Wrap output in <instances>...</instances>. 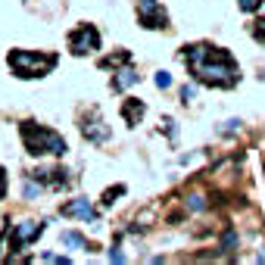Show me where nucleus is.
<instances>
[{
    "mask_svg": "<svg viewBox=\"0 0 265 265\" xmlns=\"http://www.w3.org/2000/svg\"><path fill=\"white\" fill-rule=\"evenodd\" d=\"M184 59H187L196 81L212 84V88H231V84H237V63L225 50L196 44V47L184 50Z\"/></svg>",
    "mask_w": 265,
    "mask_h": 265,
    "instance_id": "obj_1",
    "label": "nucleus"
},
{
    "mask_svg": "<svg viewBox=\"0 0 265 265\" xmlns=\"http://www.w3.org/2000/svg\"><path fill=\"white\" fill-rule=\"evenodd\" d=\"M38 193H41V181H35V178H31V181L22 184V196H25V200H35Z\"/></svg>",
    "mask_w": 265,
    "mask_h": 265,
    "instance_id": "obj_13",
    "label": "nucleus"
},
{
    "mask_svg": "<svg viewBox=\"0 0 265 265\" xmlns=\"http://www.w3.org/2000/svg\"><path fill=\"white\" fill-rule=\"evenodd\" d=\"M181 97H184V103H191V100H193V88H184Z\"/></svg>",
    "mask_w": 265,
    "mask_h": 265,
    "instance_id": "obj_20",
    "label": "nucleus"
},
{
    "mask_svg": "<svg viewBox=\"0 0 265 265\" xmlns=\"http://www.w3.org/2000/svg\"><path fill=\"white\" fill-rule=\"evenodd\" d=\"M187 206H191V209H203V206H206V203H203V196H191V203H187Z\"/></svg>",
    "mask_w": 265,
    "mask_h": 265,
    "instance_id": "obj_18",
    "label": "nucleus"
},
{
    "mask_svg": "<svg viewBox=\"0 0 265 265\" xmlns=\"http://www.w3.org/2000/svg\"><path fill=\"white\" fill-rule=\"evenodd\" d=\"M41 231H44V225H41V221H19V225H13V231H10V241H13L16 250H19V246L38 241Z\"/></svg>",
    "mask_w": 265,
    "mask_h": 265,
    "instance_id": "obj_7",
    "label": "nucleus"
},
{
    "mask_svg": "<svg viewBox=\"0 0 265 265\" xmlns=\"http://www.w3.org/2000/svg\"><path fill=\"white\" fill-rule=\"evenodd\" d=\"M56 66L53 53H35V50H13L10 53V69L19 78H44Z\"/></svg>",
    "mask_w": 265,
    "mask_h": 265,
    "instance_id": "obj_3",
    "label": "nucleus"
},
{
    "mask_svg": "<svg viewBox=\"0 0 265 265\" xmlns=\"http://www.w3.org/2000/svg\"><path fill=\"white\" fill-rule=\"evenodd\" d=\"M63 243H66V246H75V250H84V246H88V243H84V237L75 234V231H66V234H63Z\"/></svg>",
    "mask_w": 265,
    "mask_h": 265,
    "instance_id": "obj_12",
    "label": "nucleus"
},
{
    "mask_svg": "<svg viewBox=\"0 0 265 265\" xmlns=\"http://www.w3.org/2000/svg\"><path fill=\"white\" fill-rule=\"evenodd\" d=\"M134 81H138V72H134V69H122V72H116L113 88H116V91H122V88H131Z\"/></svg>",
    "mask_w": 265,
    "mask_h": 265,
    "instance_id": "obj_10",
    "label": "nucleus"
},
{
    "mask_svg": "<svg viewBox=\"0 0 265 265\" xmlns=\"http://www.w3.org/2000/svg\"><path fill=\"white\" fill-rule=\"evenodd\" d=\"M138 16L144 28H166L169 25V13L162 10L159 0H138Z\"/></svg>",
    "mask_w": 265,
    "mask_h": 265,
    "instance_id": "obj_5",
    "label": "nucleus"
},
{
    "mask_svg": "<svg viewBox=\"0 0 265 265\" xmlns=\"http://www.w3.org/2000/svg\"><path fill=\"white\" fill-rule=\"evenodd\" d=\"M63 216L91 221V218H94V206H91L88 200H72V203H66V206H63Z\"/></svg>",
    "mask_w": 265,
    "mask_h": 265,
    "instance_id": "obj_9",
    "label": "nucleus"
},
{
    "mask_svg": "<svg viewBox=\"0 0 265 265\" xmlns=\"http://www.w3.org/2000/svg\"><path fill=\"white\" fill-rule=\"evenodd\" d=\"M147 113V106H144V100H138V97H128L125 103H122V119L128 125H141V116Z\"/></svg>",
    "mask_w": 265,
    "mask_h": 265,
    "instance_id": "obj_8",
    "label": "nucleus"
},
{
    "mask_svg": "<svg viewBox=\"0 0 265 265\" xmlns=\"http://www.w3.org/2000/svg\"><path fill=\"white\" fill-rule=\"evenodd\" d=\"M253 38L259 41V44H265V16H262V19L253 25Z\"/></svg>",
    "mask_w": 265,
    "mask_h": 265,
    "instance_id": "obj_15",
    "label": "nucleus"
},
{
    "mask_svg": "<svg viewBox=\"0 0 265 265\" xmlns=\"http://www.w3.org/2000/svg\"><path fill=\"white\" fill-rule=\"evenodd\" d=\"M3 193H6V175H3V169H0V200H3Z\"/></svg>",
    "mask_w": 265,
    "mask_h": 265,
    "instance_id": "obj_19",
    "label": "nucleus"
},
{
    "mask_svg": "<svg viewBox=\"0 0 265 265\" xmlns=\"http://www.w3.org/2000/svg\"><path fill=\"white\" fill-rule=\"evenodd\" d=\"M100 47V31L94 25H78V28L69 35V50L75 56H88Z\"/></svg>",
    "mask_w": 265,
    "mask_h": 265,
    "instance_id": "obj_4",
    "label": "nucleus"
},
{
    "mask_svg": "<svg viewBox=\"0 0 265 265\" xmlns=\"http://www.w3.org/2000/svg\"><path fill=\"white\" fill-rule=\"evenodd\" d=\"M19 134L25 141V150L31 153V156H44V153H53V156H63L66 150V141L59 138L56 131H50L44 125H35V122H22L19 125Z\"/></svg>",
    "mask_w": 265,
    "mask_h": 265,
    "instance_id": "obj_2",
    "label": "nucleus"
},
{
    "mask_svg": "<svg viewBox=\"0 0 265 265\" xmlns=\"http://www.w3.org/2000/svg\"><path fill=\"white\" fill-rule=\"evenodd\" d=\"M119 193H125V187H122V184H119V187H113V191H106V193H103V206H113Z\"/></svg>",
    "mask_w": 265,
    "mask_h": 265,
    "instance_id": "obj_14",
    "label": "nucleus"
},
{
    "mask_svg": "<svg viewBox=\"0 0 265 265\" xmlns=\"http://www.w3.org/2000/svg\"><path fill=\"white\" fill-rule=\"evenodd\" d=\"M128 59H131V53H128V50H119V53L106 56V59H100V66H103V69H113V66H119V63H128Z\"/></svg>",
    "mask_w": 265,
    "mask_h": 265,
    "instance_id": "obj_11",
    "label": "nucleus"
},
{
    "mask_svg": "<svg viewBox=\"0 0 265 265\" xmlns=\"http://www.w3.org/2000/svg\"><path fill=\"white\" fill-rule=\"evenodd\" d=\"M81 134H84L91 144H103V141H109V128H106L103 116H100L97 109H91V113L81 119Z\"/></svg>",
    "mask_w": 265,
    "mask_h": 265,
    "instance_id": "obj_6",
    "label": "nucleus"
},
{
    "mask_svg": "<svg viewBox=\"0 0 265 265\" xmlns=\"http://www.w3.org/2000/svg\"><path fill=\"white\" fill-rule=\"evenodd\" d=\"M156 84H159V88H169V84H172L169 72H156Z\"/></svg>",
    "mask_w": 265,
    "mask_h": 265,
    "instance_id": "obj_17",
    "label": "nucleus"
},
{
    "mask_svg": "<svg viewBox=\"0 0 265 265\" xmlns=\"http://www.w3.org/2000/svg\"><path fill=\"white\" fill-rule=\"evenodd\" d=\"M259 6H262V0H241V10L243 13H256Z\"/></svg>",
    "mask_w": 265,
    "mask_h": 265,
    "instance_id": "obj_16",
    "label": "nucleus"
}]
</instances>
